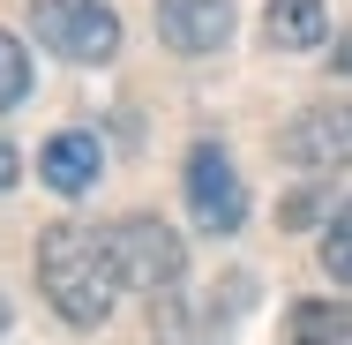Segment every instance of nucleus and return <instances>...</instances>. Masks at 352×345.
Wrapping results in <instances>:
<instances>
[{"label": "nucleus", "instance_id": "f03ea898", "mask_svg": "<svg viewBox=\"0 0 352 345\" xmlns=\"http://www.w3.org/2000/svg\"><path fill=\"white\" fill-rule=\"evenodd\" d=\"M30 38L60 61L98 68V61L120 53V15L105 0H30Z\"/></svg>", "mask_w": 352, "mask_h": 345}, {"label": "nucleus", "instance_id": "39448f33", "mask_svg": "<svg viewBox=\"0 0 352 345\" xmlns=\"http://www.w3.org/2000/svg\"><path fill=\"white\" fill-rule=\"evenodd\" d=\"M278 150L307 173H338L352 165V98H322L307 113H292V128L278 136Z\"/></svg>", "mask_w": 352, "mask_h": 345}, {"label": "nucleus", "instance_id": "f257e3e1", "mask_svg": "<svg viewBox=\"0 0 352 345\" xmlns=\"http://www.w3.org/2000/svg\"><path fill=\"white\" fill-rule=\"evenodd\" d=\"M38 293L53 300V315L75 331H98L120 300V263L105 248V233L90 225H53L38 240Z\"/></svg>", "mask_w": 352, "mask_h": 345}, {"label": "nucleus", "instance_id": "f8f14e48", "mask_svg": "<svg viewBox=\"0 0 352 345\" xmlns=\"http://www.w3.org/2000/svg\"><path fill=\"white\" fill-rule=\"evenodd\" d=\"M157 338L165 345H203V331H195V315H188V293L173 285V293H157Z\"/></svg>", "mask_w": 352, "mask_h": 345}, {"label": "nucleus", "instance_id": "ddd939ff", "mask_svg": "<svg viewBox=\"0 0 352 345\" xmlns=\"http://www.w3.org/2000/svg\"><path fill=\"white\" fill-rule=\"evenodd\" d=\"M210 293H217V300H210V315H217V323H232V315H248V300H255V285H248V278H217Z\"/></svg>", "mask_w": 352, "mask_h": 345}, {"label": "nucleus", "instance_id": "2eb2a0df", "mask_svg": "<svg viewBox=\"0 0 352 345\" xmlns=\"http://www.w3.org/2000/svg\"><path fill=\"white\" fill-rule=\"evenodd\" d=\"M8 188H15V150L0 143V196H8Z\"/></svg>", "mask_w": 352, "mask_h": 345}, {"label": "nucleus", "instance_id": "7ed1b4c3", "mask_svg": "<svg viewBox=\"0 0 352 345\" xmlns=\"http://www.w3.org/2000/svg\"><path fill=\"white\" fill-rule=\"evenodd\" d=\"M105 248H113V263H120V285H135V293H173L180 271H188L180 233H173L165 218H150V210L105 225Z\"/></svg>", "mask_w": 352, "mask_h": 345}, {"label": "nucleus", "instance_id": "0eeeda50", "mask_svg": "<svg viewBox=\"0 0 352 345\" xmlns=\"http://www.w3.org/2000/svg\"><path fill=\"white\" fill-rule=\"evenodd\" d=\"M98 173H105L98 136H82V128L45 136V150H38V180H45L53 196H90V188H98Z\"/></svg>", "mask_w": 352, "mask_h": 345}, {"label": "nucleus", "instance_id": "4468645a", "mask_svg": "<svg viewBox=\"0 0 352 345\" xmlns=\"http://www.w3.org/2000/svg\"><path fill=\"white\" fill-rule=\"evenodd\" d=\"M330 68H338V75H352V30L338 38V53H330Z\"/></svg>", "mask_w": 352, "mask_h": 345}, {"label": "nucleus", "instance_id": "dca6fc26", "mask_svg": "<svg viewBox=\"0 0 352 345\" xmlns=\"http://www.w3.org/2000/svg\"><path fill=\"white\" fill-rule=\"evenodd\" d=\"M0 331H8V300H0Z\"/></svg>", "mask_w": 352, "mask_h": 345}, {"label": "nucleus", "instance_id": "1a4fd4ad", "mask_svg": "<svg viewBox=\"0 0 352 345\" xmlns=\"http://www.w3.org/2000/svg\"><path fill=\"white\" fill-rule=\"evenodd\" d=\"M285 345H352V300H300L285 315Z\"/></svg>", "mask_w": 352, "mask_h": 345}, {"label": "nucleus", "instance_id": "9d476101", "mask_svg": "<svg viewBox=\"0 0 352 345\" xmlns=\"http://www.w3.org/2000/svg\"><path fill=\"white\" fill-rule=\"evenodd\" d=\"M322 271L338 278V285H352V203H338L330 225H322Z\"/></svg>", "mask_w": 352, "mask_h": 345}, {"label": "nucleus", "instance_id": "9b49d317", "mask_svg": "<svg viewBox=\"0 0 352 345\" xmlns=\"http://www.w3.org/2000/svg\"><path fill=\"white\" fill-rule=\"evenodd\" d=\"M23 98H30V53L0 30V113H8V105H23Z\"/></svg>", "mask_w": 352, "mask_h": 345}, {"label": "nucleus", "instance_id": "423d86ee", "mask_svg": "<svg viewBox=\"0 0 352 345\" xmlns=\"http://www.w3.org/2000/svg\"><path fill=\"white\" fill-rule=\"evenodd\" d=\"M157 38L180 61H210L232 45V0H157Z\"/></svg>", "mask_w": 352, "mask_h": 345}, {"label": "nucleus", "instance_id": "6e6552de", "mask_svg": "<svg viewBox=\"0 0 352 345\" xmlns=\"http://www.w3.org/2000/svg\"><path fill=\"white\" fill-rule=\"evenodd\" d=\"M263 38H270L278 53H315V45L330 38V8H322V0H270Z\"/></svg>", "mask_w": 352, "mask_h": 345}, {"label": "nucleus", "instance_id": "20e7f679", "mask_svg": "<svg viewBox=\"0 0 352 345\" xmlns=\"http://www.w3.org/2000/svg\"><path fill=\"white\" fill-rule=\"evenodd\" d=\"M180 188H188V210H195V225H203V233L232 240V233L248 225V180H240V165H232L217 143H195V150H188Z\"/></svg>", "mask_w": 352, "mask_h": 345}]
</instances>
